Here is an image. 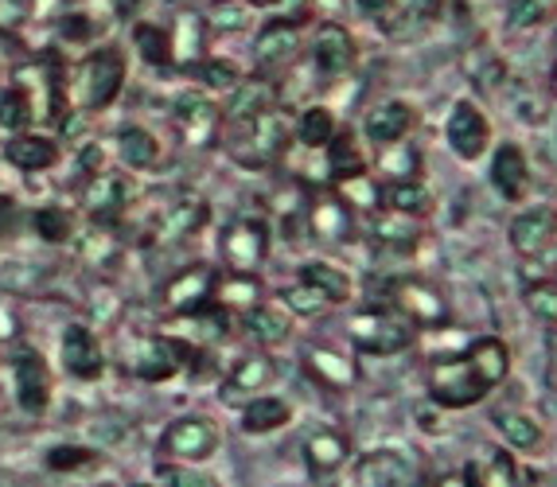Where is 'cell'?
Segmentation results:
<instances>
[{
  "label": "cell",
  "mask_w": 557,
  "mask_h": 487,
  "mask_svg": "<svg viewBox=\"0 0 557 487\" xmlns=\"http://www.w3.org/2000/svg\"><path fill=\"white\" fill-rule=\"evenodd\" d=\"M176 125L191 149H207L223 133V110L207 95H180L176 98Z\"/></svg>",
  "instance_id": "5bb4252c"
},
{
  "label": "cell",
  "mask_w": 557,
  "mask_h": 487,
  "mask_svg": "<svg viewBox=\"0 0 557 487\" xmlns=\"http://www.w3.org/2000/svg\"><path fill=\"white\" fill-rule=\"evenodd\" d=\"M281 300H285V309L293 312V316H305V320H317V316H324V312L335 309L324 292H317L312 285H305V282L288 285V289L281 292Z\"/></svg>",
  "instance_id": "ee69618b"
},
{
  "label": "cell",
  "mask_w": 557,
  "mask_h": 487,
  "mask_svg": "<svg viewBox=\"0 0 557 487\" xmlns=\"http://www.w3.org/2000/svg\"><path fill=\"white\" fill-rule=\"evenodd\" d=\"M475 476V487H522L519 460L511 449H492L483 457V464H468Z\"/></svg>",
  "instance_id": "8d00e7d4"
},
{
  "label": "cell",
  "mask_w": 557,
  "mask_h": 487,
  "mask_svg": "<svg viewBox=\"0 0 557 487\" xmlns=\"http://www.w3.org/2000/svg\"><path fill=\"white\" fill-rule=\"evenodd\" d=\"M327 168H332V179L347 176V172H359L367 168V160H362L359 149V137L351 129H335V137L327 141Z\"/></svg>",
  "instance_id": "60d3db41"
},
{
  "label": "cell",
  "mask_w": 557,
  "mask_h": 487,
  "mask_svg": "<svg viewBox=\"0 0 557 487\" xmlns=\"http://www.w3.org/2000/svg\"><path fill=\"white\" fill-rule=\"evenodd\" d=\"M129 487H152V484H129Z\"/></svg>",
  "instance_id": "6125c7cd"
},
{
  "label": "cell",
  "mask_w": 557,
  "mask_h": 487,
  "mask_svg": "<svg viewBox=\"0 0 557 487\" xmlns=\"http://www.w3.org/2000/svg\"><path fill=\"white\" fill-rule=\"evenodd\" d=\"M433 487H475V476L472 469H460V472H445Z\"/></svg>",
  "instance_id": "db71d44e"
},
{
  "label": "cell",
  "mask_w": 557,
  "mask_h": 487,
  "mask_svg": "<svg viewBox=\"0 0 557 487\" xmlns=\"http://www.w3.org/2000/svg\"><path fill=\"white\" fill-rule=\"evenodd\" d=\"M117 145H121V157H125V164H129V168H157V164H160V141L152 137L149 129H140V125L121 129Z\"/></svg>",
  "instance_id": "ab89813d"
},
{
  "label": "cell",
  "mask_w": 557,
  "mask_h": 487,
  "mask_svg": "<svg viewBox=\"0 0 557 487\" xmlns=\"http://www.w3.org/2000/svg\"><path fill=\"white\" fill-rule=\"evenodd\" d=\"M413 125H418V110L409 102H401V98H386V102H379L367 113L362 133H367V141H371L374 149H386V145L406 141Z\"/></svg>",
  "instance_id": "e0dca14e"
},
{
  "label": "cell",
  "mask_w": 557,
  "mask_h": 487,
  "mask_svg": "<svg viewBox=\"0 0 557 487\" xmlns=\"http://www.w3.org/2000/svg\"><path fill=\"white\" fill-rule=\"evenodd\" d=\"M242 328H246V336H250L253 344L277 347L293 336V312L281 309V304H270V300H261L250 312H242Z\"/></svg>",
  "instance_id": "603a6c76"
},
{
  "label": "cell",
  "mask_w": 557,
  "mask_h": 487,
  "mask_svg": "<svg viewBox=\"0 0 557 487\" xmlns=\"http://www.w3.org/2000/svg\"><path fill=\"white\" fill-rule=\"evenodd\" d=\"M382 207H391V211L409 215V218H429L437 203H433V191L413 176V179H391V184L382 188Z\"/></svg>",
  "instance_id": "f1b7e54d"
},
{
  "label": "cell",
  "mask_w": 557,
  "mask_h": 487,
  "mask_svg": "<svg viewBox=\"0 0 557 487\" xmlns=\"http://www.w3.org/2000/svg\"><path fill=\"white\" fill-rule=\"evenodd\" d=\"M78 86H83V98H86L90 110H106V105H113V98H117L121 86H125V59H121L113 48L94 51V55L83 63Z\"/></svg>",
  "instance_id": "30bf717a"
},
{
  "label": "cell",
  "mask_w": 557,
  "mask_h": 487,
  "mask_svg": "<svg viewBox=\"0 0 557 487\" xmlns=\"http://www.w3.org/2000/svg\"><path fill=\"white\" fill-rule=\"evenodd\" d=\"M133 43H137L140 59L149 66H168L172 63V36L157 24H137L133 28Z\"/></svg>",
  "instance_id": "7bdbcfd3"
},
{
  "label": "cell",
  "mask_w": 557,
  "mask_h": 487,
  "mask_svg": "<svg viewBox=\"0 0 557 487\" xmlns=\"http://www.w3.org/2000/svg\"><path fill=\"white\" fill-rule=\"evenodd\" d=\"M425 394L437 410H472V405H480L492 394V386L483 383L472 359L460 351V355H441L429 363Z\"/></svg>",
  "instance_id": "6da1fadb"
},
{
  "label": "cell",
  "mask_w": 557,
  "mask_h": 487,
  "mask_svg": "<svg viewBox=\"0 0 557 487\" xmlns=\"http://www.w3.org/2000/svg\"><path fill=\"white\" fill-rule=\"evenodd\" d=\"M507 242L519 258H542L557 242V207L534 203L519 211L507 226Z\"/></svg>",
  "instance_id": "9c48e42d"
},
{
  "label": "cell",
  "mask_w": 557,
  "mask_h": 487,
  "mask_svg": "<svg viewBox=\"0 0 557 487\" xmlns=\"http://www.w3.org/2000/svg\"><path fill=\"white\" fill-rule=\"evenodd\" d=\"M465 355L472 359V366L480 371V378L487 386H492V390H495V386L507 383V375H511V347L503 344L499 336H480V339H472Z\"/></svg>",
  "instance_id": "83f0119b"
},
{
  "label": "cell",
  "mask_w": 557,
  "mask_h": 487,
  "mask_svg": "<svg viewBox=\"0 0 557 487\" xmlns=\"http://www.w3.org/2000/svg\"><path fill=\"white\" fill-rule=\"evenodd\" d=\"M160 487H219V479L199 472L196 464H180V460H164L157 464Z\"/></svg>",
  "instance_id": "7dc6e473"
},
{
  "label": "cell",
  "mask_w": 557,
  "mask_h": 487,
  "mask_svg": "<svg viewBox=\"0 0 557 487\" xmlns=\"http://www.w3.org/2000/svg\"><path fill=\"white\" fill-rule=\"evenodd\" d=\"M63 366H66V375H75L78 383H94V378L106 371L102 344H98V336H94L90 328L71 324V328L63 332Z\"/></svg>",
  "instance_id": "d6986e66"
},
{
  "label": "cell",
  "mask_w": 557,
  "mask_h": 487,
  "mask_svg": "<svg viewBox=\"0 0 557 487\" xmlns=\"http://www.w3.org/2000/svg\"><path fill=\"white\" fill-rule=\"evenodd\" d=\"M293 422V405L285 402V398H277V394H258V398H250V402L242 405V433L246 437H270V433L285 429V425Z\"/></svg>",
  "instance_id": "cb8c5ba5"
},
{
  "label": "cell",
  "mask_w": 557,
  "mask_h": 487,
  "mask_svg": "<svg viewBox=\"0 0 557 487\" xmlns=\"http://www.w3.org/2000/svg\"><path fill=\"white\" fill-rule=\"evenodd\" d=\"M265 258H270V226H265V218H234L223 230L226 270L258 273V265Z\"/></svg>",
  "instance_id": "8992f818"
},
{
  "label": "cell",
  "mask_w": 557,
  "mask_h": 487,
  "mask_svg": "<svg viewBox=\"0 0 557 487\" xmlns=\"http://www.w3.org/2000/svg\"><path fill=\"white\" fill-rule=\"evenodd\" d=\"M332 191L351 207V215H374L382 207V188L379 179L371 176V168H359V172H347V176L332 179Z\"/></svg>",
  "instance_id": "4dcf8cb0"
},
{
  "label": "cell",
  "mask_w": 557,
  "mask_h": 487,
  "mask_svg": "<svg viewBox=\"0 0 557 487\" xmlns=\"http://www.w3.org/2000/svg\"><path fill=\"white\" fill-rule=\"evenodd\" d=\"M219 445H223V433L203 413H184L160 433V457L180 464H203L219 452Z\"/></svg>",
  "instance_id": "5b68a950"
},
{
  "label": "cell",
  "mask_w": 557,
  "mask_h": 487,
  "mask_svg": "<svg viewBox=\"0 0 557 487\" xmlns=\"http://www.w3.org/2000/svg\"><path fill=\"white\" fill-rule=\"evenodd\" d=\"M305 366H308V375L317 378L320 386H327V390H351L355 378H359V371H355V359L344 355V351H335V347H327V344L308 347Z\"/></svg>",
  "instance_id": "7402d4cb"
},
{
  "label": "cell",
  "mask_w": 557,
  "mask_h": 487,
  "mask_svg": "<svg viewBox=\"0 0 557 487\" xmlns=\"http://www.w3.org/2000/svg\"><path fill=\"white\" fill-rule=\"evenodd\" d=\"M445 141L460 160H480L492 145V122L475 102H456L445 122Z\"/></svg>",
  "instance_id": "ba28073f"
},
{
  "label": "cell",
  "mask_w": 557,
  "mask_h": 487,
  "mask_svg": "<svg viewBox=\"0 0 557 487\" xmlns=\"http://www.w3.org/2000/svg\"><path fill=\"white\" fill-rule=\"evenodd\" d=\"M133 375L140 383H168L184 371V355H180V339L176 336H149L133 347Z\"/></svg>",
  "instance_id": "4fadbf2b"
},
{
  "label": "cell",
  "mask_w": 557,
  "mask_h": 487,
  "mask_svg": "<svg viewBox=\"0 0 557 487\" xmlns=\"http://www.w3.org/2000/svg\"><path fill=\"white\" fill-rule=\"evenodd\" d=\"M359 59V43L347 28L339 24H320L312 36V66L324 78H344Z\"/></svg>",
  "instance_id": "2e32d148"
},
{
  "label": "cell",
  "mask_w": 557,
  "mask_h": 487,
  "mask_svg": "<svg viewBox=\"0 0 557 487\" xmlns=\"http://www.w3.org/2000/svg\"><path fill=\"white\" fill-rule=\"evenodd\" d=\"M492 188L507 203H522L530 196V160L519 145H499L492 157Z\"/></svg>",
  "instance_id": "ffe728a7"
},
{
  "label": "cell",
  "mask_w": 557,
  "mask_h": 487,
  "mask_svg": "<svg viewBox=\"0 0 557 487\" xmlns=\"http://www.w3.org/2000/svg\"><path fill=\"white\" fill-rule=\"evenodd\" d=\"M374 242L386 246V250H413L421 242V218H409V215H398V211H382L374 218Z\"/></svg>",
  "instance_id": "e575fe53"
},
{
  "label": "cell",
  "mask_w": 557,
  "mask_h": 487,
  "mask_svg": "<svg viewBox=\"0 0 557 487\" xmlns=\"http://www.w3.org/2000/svg\"><path fill=\"white\" fill-rule=\"evenodd\" d=\"M246 16H250V4H246V0H242V4L223 0V9L214 12V24L223 32H238V28H246Z\"/></svg>",
  "instance_id": "f5cc1de1"
},
{
  "label": "cell",
  "mask_w": 557,
  "mask_h": 487,
  "mask_svg": "<svg viewBox=\"0 0 557 487\" xmlns=\"http://www.w3.org/2000/svg\"><path fill=\"white\" fill-rule=\"evenodd\" d=\"M391 309L413 324L418 332H441L453 324V309L441 285L425 282V277H398L391 282Z\"/></svg>",
  "instance_id": "277c9868"
},
{
  "label": "cell",
  "mask_w": 557,
  "mask_h": 487,
  "mask_svg": "<svg viewBox=\"0 0 557 487\" xmlns=\"http://www.w3.org/2000/svg\"><path fill=\"white\" fill-rule=\"evenodd\" d=\"M12 218H16V203L0 196V238H4L12 230Z\"/></svg>",
  "instance_id": "9f6ffc18"
},
{
  "label": "cell",
  "mask_w": 557,
  "mask_h": 487,
  "mask_svg": "<svg viewBox=\"0 0 557 487\" xmlns=\"http://www.w3.org/2000/svg\"><path fill=\"white\" fill-rule=\"evenodd\" d=\"M300 51V32L293 20H273L253 39V59L261 66H285Z\"/></svg>",
  "instance_id": "484cf974"
},
{
  "label": "cell",
  "mask_w": 557,
  "mask_h": 487,
  "mask_svg": "<svg viewBox=\"0 0 557 487\" xmlns=\"http://www.w3.org/2000/svg\"><path fill=\"white\" fill-rule=\"evenodd\" d=\"M4 157H9V164H16L24 172H44L59 160V145L51 137H36V133H16L4 145Z\"/></svg>",
  "instance_id": "1f68e13d"
},
{
  "label": "cell",
  "mask_w": 557,
  "mask_h": 487,
  "mask_svg": "<svg viewBox=\"0 0 557 487\" xmlns=\"http://www.w3.org/2000/svg\"><path fill=\"white\" fill-rule=\"evenodd\" d=\"M355 4H359L367 16H382V12H391L394 0H355Z\"/></svg>",
  "instance_id": "6f0895ef"
},
{
  "label": "cell",
  "mask_w": 557,
  "mask_h": 487,
  "mask_svg": "<svg viewBox=\"0 0 557 487\" xmlns=\"http://www.w3.org/2000/svg\"><path fill=\"white\" fill-rule=\"evenodd\" d=\"M288 149V117L270 105V110H261L258 117L250 122L234 125V137H231V157L238 164H250V168H265L273 164L277 157H285Z\"/></svg>",
  "instance_id": "3957f363"
},
{
  "label": "cell",
  "mask_w": 557,
  "mask_h": 487,
  "mask_svg": "<svg viewBox=\"0 0 557 487\" xmlns=\"http://www.w3.org/2000/svg\"><path fill=\"white\" fill-rule=\"evenodd\" d=\"M418 328L398 309H359L347 316V339L362 355H401L409 351Z\"/></svg>",
  "instance_id": "7a4b0ae2"
},
{
  "label": "cell",
  "mask_w": 557,
  "mask_h": 487,
  "mask_svg": "<svg viewBox=\"0 0 557 487\" xmlns=\"http://www.w3.org/2000/svg\"><path fill=\"white\" fill-rule=\"evenodd\" d=\"M214 285H219V273H214V265H187V270H180L172 282L164 285V292H160V304H164L168 316H187V312L203 309V304H211L214 300Z\"/></svg>",
  "instance_id": "52a82bcc"
},
{
  "label": "cell",
  "mask_w": 557,
  "mask_h": 487,
  "mask_svg": "<svg viewBox=\"0 0 557 487\" xmlns=\"http://www.w3.org/2000/svg\"><path fill=\"white\" fill-rule=\"evenodd\" d=\"M549 86H554V95H557V66H554V78H549Z\"/></svg>",
  "instance_id": "94428289"
},
{
  "label": "cell",
  "mask_w": 557,
  "mask_h": 487,
  "mask_svg": "<svg viewBox=\"0 0 557 487\" xmlns=\"http://www.w3.org/2000/svg\"><path fill=\"white\" fill-rule=\"evenodd\" d=\"M250 9H265V4H277V0H246Z\"/></svg>",
  "instance_id": "91938a15"
},
{
  "label": "cell",
  "mask_w": 557,
  "mask_h": 487,
  "mask_svg": "<svg viewBox=\"0 0 557 487\" xmlns=\"http://www.w3.org/2000/svg\"><path fill=\"white\" fill-rule=\"evenodd\" d=\"M125 203H129V188L121 176H98L86 191V211L94 223H113L125 211Z\"/></svg>",
  "instance_id": "836d02e7"
},
{
  "label": "cell",
  "mask_w": 557,
  "mask_h": 487,
  "mask_svg": "<svg viewBox=\"0 0 557 487\" xmlns=\"http://www.w3.org/2000/svg\"><path fill=\"white\" fill-rule=\"evenodd\" d=\"M214 300L223 304L231 316H242V312H250L253 304H261L265 300V285H261L258 273H223L219 277V285H214Z\"/></svg>",
  "instance_id": "4316f807"
},
{
  "label": "cell",
  "mask_w": 557,
  "mask_h": 487,
  "mask_svg": "<svg viewBox=\"0 0 557 487\" xmlns=\"http://www.w3.org/2000/svg\"><path fill=\"white\" fill-rule=\"evenodd\" d=\"M557 16V0H511L507 4V28L534 32Z\"/></svg>",
  "instance_id": "b9f144b4"
},
{
  "label": "cell",
  "mask_w": 557,
  "mask_h": 487,
  "mask_svg": "<svg viewBox=\"0 0 557 487\" xmlns=\"http://www.w3.org/2000/svg\"><path fill=\"white\" fill-rule=\"evenodd\" d=\"M522 300H527V312H530V316L542 320V324H549V328H557V282H554V277L527 285Z\"/></svg>",
  "instance_id": "f6af8a7d"
},
{
  "label": "cell",
  "mask_w": 557,
  "mask_h": 487,
  "mask_svg": "<svg viewBox=\"0 0 557 487\" xmlns=\"http://www.w3.org/2000/svg\"><path fill=\"white\" fill-rule=\"evenodd\" d=\"M270 105H273V86L265 83V78H242V83L231 90L223 122L242 125V122H250V117H258L261 110H270Z\"/></svg>",
  "instance_id": "f546056e"
},
{
  "label": "cell",
  "mask_w": 557,
  "mask_h": 487,
  "mask_svg": "<svg viewBox=\"0 0 557 487\" xmlns=\"http://www.w3.org/2000/svg\"><path fill=\"white\" fill-rule=\"evenodd\" d=\"M12 383H16V402L24 413H44L51 402V371H47L44 355L36 351H16L12 355Z\"/></svg>",
  "instance_id": "9a60e30c"
},
{
  "label": "cell",
  "mask_w": 557,
  "mask_h": 487,
  "mask_svg": "<svg viewBox=\"0 0 557 487\" xmlns=\"http://www.w3.org/2000/svg\"><path fill=\"white\" fill-rule=\"evenodd\" d=\"M20 20H24V4H20V0H0V24L12 28Z\"/></svg>",
  "instance_id": "11a10c76"
},
{
  "label": "cell",
  "mask_w": 557,
  "mask_h": 487,
  "mask_svg": "<svg viewBox=\"0 0 557 487\" xmlns=\"http://www.w3.org/2000/svg\"><path fill=\"white\" fill-rule=\"evenodd\" d=\"M300 452H305V469L317 479H327L351 460V440L339 429H327L324 425V429H312L300 440Z\"/></svg>",
  "instance_id": "ac0fdd59"
},
{
  "label": "cell",
  "mask_w": 557,
  "mask_h": 487,
  "mask_svg": "<svg viewBox=\"0 0 557 487\" xmlns=\"http://www.w3.org/2000/svg\"><path fill=\"white\" fill-rule=\"evenodd\" d=\"M28 122H32V98L24 95L20 86L4 90V95H0V129L20 133Z\"/></svg>",
  "instance_id": "c3c4849f"
},
{
  "label": "cell",
  "mask_w": 557,
  "mask_h": 487,
  "mask_svg": "<svg viewBox=\"0 0 557 487\" xmlns=\"http://www.w3.org/2000/svg\"><path fill=\"white\" fill-rule=\"evenodd\" d=\"M113 9H117L121 16H129V12L140 9V0H113Z\"/></svg>",
  "instance_id": "680465c9"
},
{
  "label": "cell",
  "mask_w": 557,
  "mask_h": 487,
  "mask_svg": "<svg viewBox=\"0 0 557 487\" xmlns=\"http://www.w3.org/2000/svg\"><path fill=\"white\" fill-rule=\"evenodd\" d=\"M98 457L94 449H83V445H55V449L47 452V472H75L83 469V464H90V460Z\"/></svg>",
  "instance_id": "816d5d0a"
},
{
  "label": "cell",
  "mask_w": 557,
  "mask_h": 487,
  "mask_svg": "<svg viewBox=\"0 0 557 487\" xmlns=\"http://www.w3.org/2000/svg\"><path fill=\"white\" fill-rule=\"evenodd\" d=\"M199 83L214 95H231L234 86L242 83V71L231 59H199Z\"/></svg>",
  "instance_id": "bcb514c9"
},
{
  "label": "cell",
  "mask_w": 557,
  "mask_h": 487,
  "mask_svg": "<svg viewBox=\"0 0 557 487\" xmlns=\"http://www.w3.org/2000/svg\"><path fill=\"white\" fill-rule=\"evenodd\" d=\"M492 425H495V433L507 440V449L527 452V457H542V452H546V429L539 425V417H534V413L495 410Z\"/></svg>",
  "instance_id": "44dd1931"
},
{
  "label": "cell",
  "mask_w": 557,
  "mask_h": 487,
  "mask_svg": "<svg viewBox=\"0 0 557 487\" xmlns=\"http://www.w3.org/2000/svg\"><path fill=\"white\" fill-rule=\"evenodd\" d=\"M32 226H36V235L44 238V242H66L71 238V215H66L63 207H44V211H36L32 215Z\"/></svg>",
  "instance_id": "681fc988"
},
{
  "label": "cell",
  "mask_w": 557,
  "mask_h": 487,
  "mask_svg": "<svg viewBox=\"0 0 557 487\" xmlns=\"http://www.w3.org/2000/svg\"><path fill=\"white\" fill-rule=\"evenodd\" d=\"M203 223H207V203H203V199H196V196L180 199V203L164 215V223H160V242H180V238H191Z\"/></svg>",
  "instance_id": "74e56055"
},
{
  "label": "cell",
  "mask_w": 557,
  "mask_h": 487,
  "mask_svg": "<svg viewBox=\"0 0 557 487\" xmlns=\"http://www.w3.org/2000/svg\"><path fill=\"white\" fill-rule=\"evenodd\" d=\"M335 129H339V125H335V113L327 110V105H308L297 117V125H293V137H297L305 149H327Z\"/></svg>",
  "instance_id": "f35d334b"
},
{
  "label": "cell",
  "mask_w": 557,
  "mask_h": 487,
  "mask_svg": "<svg viewBox=\"0 0 557 487\" xmlns=\"http://www.w3.org/2000/svg\"><path fill=\"white\" fill-rule=\"evenodd\" d=\"M172 36V63H199L203 59V43H207V24L199 12H180L176 32Z\"/></svg>",
  "instance_id": "d590c367"
},
{
  "label": "cell",
  "mask_w": 557,
  "mask_h": 487,
  "mask_svg": "<svg viewBox=\"0 0 557 487\" xmlns=\"http://www.w3.org/2000/svg\"><path fill=\"white\" fill-rule=\"evenodd\" d=\"M277 378V363H273L265 351H250V355H242L238 363L231 366V375L223 383V402L226 405H246L250 398L265 394Z\"/></svg>",
  "instance_id": "7c38bea8"
},
{
  "label": "cell",
  "mask_w": 557,
  "mask_h": 487,
  "mask_svg": "<svg viewBox=\"0 0 557 487\" xmlns=\"http://www.w3.org/2000/svg\"><path fill=\"white\" fill-rule=\"evenodd\" d=\"M297 282L312 285L317 292H324L332 304H347L355 292V282H351V273L339 270L335 262H305L297 270Z\"/></svg>",
  "instance_id": "d6a6232c"
},
{
  "label": "cell",
  "mask_w": 557,
  "mask_h": 487,
  "mask_svg": "<svg viewBox=\"0 0 557 487\" xmlns=\"http://www.w3.org/2000/svg\"><path fill=\"white\" fill-rule=\"evenodd\" d=\"M379 168L386 172V176H394V179H413V176H418V168H421V157L413 149H401V141L386 145V152H382V160H379Z\"/></svg>",
  "instance_id": "f907efd6"
},
{
  "label": "cell",
  "mask_w": 557,
  "mask_h": 487,
  "mask_svg": "<svg viewBox=\"0 0 557 487\" xmlns=\"http://www.w3.org/2000/svg\"><path fill=\"white\" fill-rule=\"evenodd\" d=\"M355 487H418V469L394 449H371L355 460Z\"/></svg>",
  "instance_id": "8fae6325"
},
{
  "label": "cell",
  "mask_w": 557,
  "mask_h": 487,
  "mask_svg": "<svg viewBox=\"0 0 557 487\" xmlns=\"http://www.w3.org/2000/svg\"><path fill=\"white\" fill-rule=\"evenodd\" d=\"M308 230H312L320 242H344V238L351 235V207L335 196V191L317 196L312 207H308Z\"/></svg>",
  "instance_id": "d4e9b609"
}]
</instances>
